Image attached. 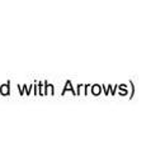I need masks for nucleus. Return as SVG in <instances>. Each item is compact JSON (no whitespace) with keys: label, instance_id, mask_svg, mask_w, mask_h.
I'll return each instance as SVG.
<instances>
[{"label":"nucleus","instance_id":"obj_1","mask_svg":"<svg viewBox=\"0 0 146 152\" xmlns=\"http://www.w3.org/2000/svg\"><path fill=\"white\" fill-rule=\"evenodd\" d=\"M99 93H101V88L98 86V85H94V86H93V94L97 95V94H99Z\"/></svg>","mask_w":146,"mask_h":152},{"label":"nucleus","instance_id":"obj_2","mask_svg":"<svg viewBox=\"0 0 146 152\" xmlns=\"http://www.w3.org/2000/svg\"><path fill=\"white\" fill-rule=\"evenodd\" d=\"M8 93H9V88H8V85H3V86H1V94L7 95Z\"/></svg>","mask_w":146,"mask_h":152}]
</instances>
